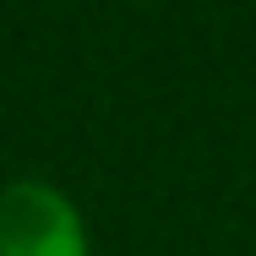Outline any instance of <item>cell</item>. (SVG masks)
Returning <instances> with one entry per match:
<instances>
[{
	"label": "cell",
	"mask_w": 256,
	"mask_h": 256,
	"mask_svg": "<svg viewBox=\"0 0 256 256\" xmlns=\"http://www.w3.org/2000/svg\"><path fill=\"white\" fill-rule=\"evenodd\" d=\"M0 256H88L82 212L50 180H11L0 191Z\"/></svg>",
	"instance_id": "1"
}]
</instances>
